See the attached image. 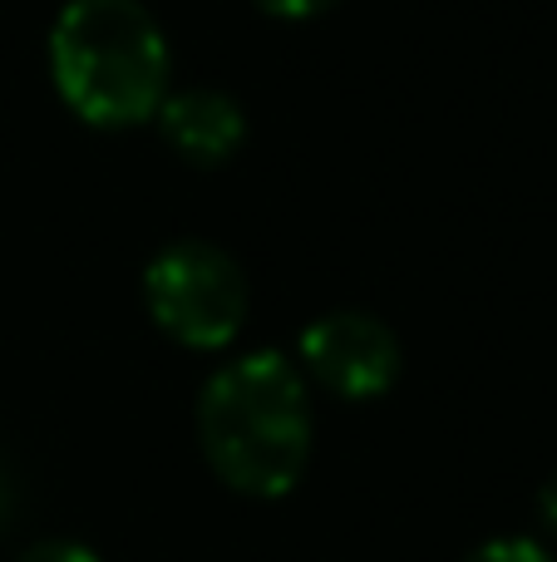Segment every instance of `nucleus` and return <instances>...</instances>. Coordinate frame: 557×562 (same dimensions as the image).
I'll return each instance as SVG.
<instances>
[{"label":"nucleus","instance_id":"nucleus-1","mask_svg":"<svg viewBox=\"0 0 557 562\" xmlns=\"http://www.w3.org/2000/svg\"><path fill=\"white\" fill-rule=\"evenodd\" d=\"M311 390L282 350H247L207 375L197 395V445L232 494L282 498L311 464Z\"/></svg>","mask_w":557,"mask_h":562},{"label":"nucleus","instance_id":"nucleus-2","mask_svg":"<svg viewBox=\"0 0 557 562\" xmlns=\"http://www.w3.org/2000/svg\"><path fill=\"white\" fill-rule=\"evenodd\" d=\"M49 79L89 128H138L168 99V35L144 0H65L49 25Z\"/></svg>","mask_w":557,"mask_h":562},{"label":"nucleus","instance_id":"nucleus-3","mask_svg":"<svg viewBox=\"0 0 557 562\" xmlns=\"http://www.w3.org/2000/svg\"><path fill=\"white\" fill-rule=\"evenodd\" d=\"M148 321L183 350H227L247 326V272L232 252L203 237H183L144 267Z\"/></svg>","mask_w":557,"mask_h":562},{"label":"nucleus","instance_id":"nucleus-4","mask_svg":"<svg viewBox=\"0 0 557 562\" xmlns=\"http://www.w3.org/2000/svg\"><path fill=\"white\" fill-rule=\"evenodd\" d=\"M302 370L336 400H380L405 370V346L375 311H326L302 330Z\"/></svg>","mask_w":557,"mask_h":562},{"label":"nucleus","instance_id":"nucleus-5","mask_svg":"<svg viewBox=\"0 0 557 562\" xmlns=\"http://www.w3.org/2000/svg\"><path fill=\"white\" fill-rule=\"evenodd\" d=\"M158 128L168 148L193 168H223L247 144V114L223 89H178L158 104Z\"/></svg>","mask_w":557,"mask_h":562},{"label":"nucleus","instance_id":"nucleus-6","mask_svg":"<svg viewBox=\"0 0 557 562\" xmlns=\"http://www.w3.org/2000/svg\"><path fill=\"white\" fill-rule=\"evenodd\" d=\"M464 562H553L548 548L533 538H489L484 548H474Z\"/></svg>","mask_w":557,"mask_h":562},{"label":"nucleus","instance_id":"nucleus-7","mask_svg":"<svg viewBox=\"0 0 557 562\" xmlns=\"http://www.w3.org/2000/svg\"><path fill=\"white\" fill-rule=\"evenodd\" d=\"M15 562H104V558H99L94 548L75 543V538H45V543L25 548Z\"/></svg>","mask_w":557,"mask_h":562},{"label":"nucleus","instance_id":"nucleus-8","mask_svg":"<svg viewBox=\"0 0 557 562\" xmlns=\"http://www.w3.org/2000/svg\"><path fill=\"white\" fill-rule=\"evenodd\" d=\"M252 5L272 20H311V15H326L331 5H341V0H252Z\"/></svg>","mask_w":557,"mask_h":562},{"label":"nucleus","instance_id":"nucleus-9","mask_svg":"<svg viewBox=\"0 0 557 562\" xmlns=\"http://www.w3.org/2000/svg\"><path fill=\"white\" fill-rule=\"evenodd\" d=\"M538 514H543V524H548V533H557V474L538 488Z\"/></svg>","mask_w":557,"mask_h":562},{"label":"nucleus","instance_id":"nucleus-10","mask_svg":"<svg viewBox=\"0 0 557 562\" xmlns=\"http://www.w3.org/2000/svg\"><path fill=\"white\" fill-rule=\"evenodd\" d=\"M5 504H10V488H5V474H0V518H5Z\"/></svg>","mask_w":557,"mask_h":562}]
</instances>
